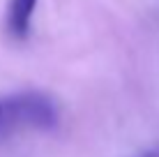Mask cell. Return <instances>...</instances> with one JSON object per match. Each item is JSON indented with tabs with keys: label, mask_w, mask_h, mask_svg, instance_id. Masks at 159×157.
I'll return each instance as SVG.
<instances>
[{
	"label": "cell",
	"mask_w": 159,
	"mask_h": 157,
	"mask_svg": "<svg viewBox=\"0 0 159 157\" xmlns=\"http://www.w3.org/2000/svg\"><path fill=\"white\" fill-rule=\"evenodd\" d=\"M58 125V106L37 90L0 95V136L16 129H51Z\"/></svg>",
	"instance_id": "6da1fadb"
},
{
	"label": "cell",
	"mask_w": 159,
	"mask_h": 157,
	"mask_svg": "<svg viewBox=\"0 0 159 157\" xmlns=\"http://www.w3.org/2000/svg\"><path fill=\"white\" fill-rule=\"evenodd\" d=\"M139 157H159L157 153H152V150H150V153H143V155H139Z\"/></svg>",
	"instance_id": "3957f363"
},
{
	"label": "cell",
	"mask_w": 159,
	"mask_h": 157,
	"mask_svg": "<svg viewBox=\"0 0 159 157\" xmlns=\"http://www.w3.org/2000/svg\"><path fill=\"white\" fill-rule=\"evenodd\" d=\"M35 7H37V0H9L5 25H7V32L14 39H25L30 35Z\"/></svg>",
	"instance_id": "7a4b0ae2"
}]
</instances>
